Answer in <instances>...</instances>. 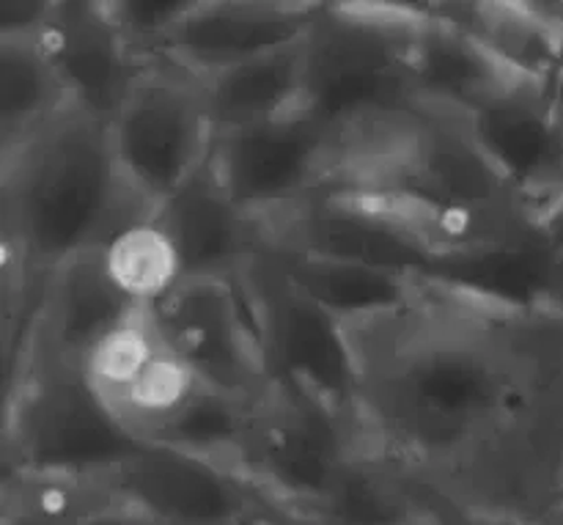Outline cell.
<instances>
[{
	"mask_svg": "<svg viewBox=\"0 0 563 525\" xmlns=\"http://www.w3.org/2000/svg\"><path fill=\"white\" fill-rule=\"evenodd\" d=\"M344 330L366 455L467 515L563 525V306L429 275Z\"/></svg>",
	"mask_w": 563,
	"mask_h": 525,
	"instance_id": "1",
	"label": "cell"
},
{
	"mask_svg": "<svg viewBox=\"0 0 563 525\" xmlns=\"http://www.w3.org/2000/svg\"><path fill=\"white\" fill-rule=\"evenodd\" d=\"M148 218L154 212L115 168L108 124L75 105L0 152L3 273L44 284Z\"/></svg>",
	"mask_w": 563,
	"mask_h": 525,
	"instance_id": "2",
	"label": "cell"
},
{
	"mask_svg": "<svg viewBox=\"0 0 563 525\" xmlns=\"http://www.w3.org/2000/svg\"><path fill=\"white\" fill-rule=\"evenodd\" d=\"M416 3H322L302 39L300 110L335 135L418 108Z\"/></svg>",
	"mask_w": 563,
	"mask_h": 525,
	"instance_id": "3",
	"label": "cell"
},
{
	"mask_svg": "<svg viewBox=\"0 0 563 525\" xmlns=\"http://www.w3.org/2000/svg\"><path fill=\"white\" fill-rule=\"evenodd\" d=\"M141 446L99 402L80 363L38 344L5 361L3 473L104 477Z\"/></svg>",
	"mask_w": 563,
	"mask_h": 525,
	"instance_id": "4",
	"label": "cell"
},
{
	"mask_svg": "<svg viewBox=\"0 0 563 525\" xmlns=\"http://www.w3.org/2000/svg\"><path fill=\"white\" fill-rule=\"evenodd\" d=\"M124 185L157 212L212 160L218 127L203 77L152 58L108 124Z\"/></svg>",
	"mask_w": 563,
	"mask_h": 525,
	"instance_id": "5",
	"label": "cell"
},
{
	"mask_svg": "<svg viewBox=\"0 0 563 525\" xmlns=\"http://www.w3.org/2000/svg\"><path fill=\"white\" fill-rule=\"evenodd\" d=\"M269 385L295 391L357 422L355 356L344 322L302 295L269 245L242 270Z\"/></svg>",
	"mask_w": 563,
	"mask_h": 525,
	"instance_id": "6",
	"label": "cell"
},
{
	"mask_svg": "<svg viewBox=\"0 0 563 525\" xmlns=\"http://www.w3.org/2000/svg\"><path fill=\"white\" fill-rule=\"evenodd\" d=\"M361 449L357 422L273 385L251 411L240 471L275 504L313 515Z\"/></svg>",
	"mask_w": 563,
	"mask_h": 525,
	"instance_id": "7",
	"label": "cell"
},
{
	"mask_svg": "<svg viewBox=\"0 0 563 525\" xmlns=\"http://www.w3.org/2000/svg\"><path fill=\"white\" fill-rule=\"evenodd\" d=\"M339 160V135L306 110L218 132L212 168L236 207L267 226L322 196Z\"/></svg>",
	"mask_w": 563,
	"mask_h": 525,
	"instance_id": "8",
	"label": "cell"
},
{
	"mask_svg": "<svg viewBox=\"0 0 563 525\" xmlns=\"http://www.w3.org/2000/svg\"><path fill=\"white\" fill-rule=\"evenodd\" d=\"M148 308L170 350L207 389L245 405L273 389L240 278L181 281Z\"/></svg>",
	"mask_w": 563,
	"mask_h": 525,
	"instance_id": "9",
	"label": "cell"
},
{
	"mask_svg": "<svg viewBox=\"0 0 563 525\" xmlns=\"http://www.w3.org/2000/svg\"><path fill=\"white\" fill-rule=\"evenodd\" d=\"M108 477L148 525H251L280 506L236 468L174 446L143 444Z\"/></svg>",
	"mask_w": 563,
	"mask_h": 525,
	"instance_id": "10",
	"label": "cell"
},
{
	"mask_svg": "<svg viewBox=\"0 0 563 525\" xmlns=\"http://www.w3.org/2000/svg\"><path fill=\"white\" fill-rule=\"evenodd\" d=\"M465 127L533 220L563 196V124L548 83L517 80L467 113Z\"/></svg>",
	"mask_w": 563,
	"mask_h": 525,
	"instance_id": "11",
	"label": "cell"
},
{
	"mask_svg": "<svg viewBox=\"0 0 563 525\" xmlns=\"http://www.w3.org/2000/svg\"><path fill=\"white\" fill-rule=\"evenodd\" d=\"M273 248L339 259L405 278H429L440 259L405 229L363 204L317 196L264 226Z\"/></svg>",
	"mask_w": 563,
	"mask_h": 525,
	"instance_id": "12",
	"label": "cell"
},
{
	"mask_svg": "<svg viewBox=\"0 0 563 525\" xmlns=\"http://www.w3.org/2000/svg\"><path fill=\"white\" fill-rule=\"evenodd\" d=\"M319 9L313 0H192L159 58L209 77L302 42Z\"/></svg>",
	"mask_w": 563,
	"mask_h": 525,
	"instance_id": "13",
	"label": "cell"
},
{
	"mask_svg": "<svg viewBox=\"0 0 563 525\" xmlns=\"http://www.w3.org/2000/svg\"><path fill=\"white\" fill-rule=\"evenodd\" d=\"M42 47L71 105L110 124L146 69L104 11V0H58Z\"/></svg>",
	"mask_w": 563,
	"mask_h": 525,
	"instance_id": "14",
	"label": "cell"
},
{
	"mask_svg": "<svg viewBox=\"0 0 563 525\" xmlns=\"http://www.w3.org/2000/svg\"><path fill=\"white\" fill-rule=\"evenodd\" d=\"M154 220L174 242L185 281L240 278L267 248L264 223L236 207L212 163L170 196L154 212Z\"/></svg>",
	"mask_w": 563,
	"mask_h": 525,
	"instance_id": "15",
	"label": "cell"
},
{
	"mask_svg": "<svg viewBox=\"0 0 563 525\" xmlns=\"http://www.w3.org/2000/svg\"><path fill=\"white\" fill-rule=\"evenodd\" d=\"M135 308L141 306L110 278L102 248L80 253L49 275L31 333L5 356V361L25 344H38L82 367L88 352L108 339Z\"/></svg>",
	"mask_w": 563,
	"mask_h": 525,
	"instance_id": "16",
	"label": "cell"
},
{
	"mask_svg": "<svg viewBox=\"0 0 563 525\" xmlns=\"http://www.w3.org/2000/svg\"><path fill=\"white\" fill-rule=\"evenodd\" d=\"M418 28L412 42V94L421 108L462 116L506 91L517 80L476 36L438 20L427 3H416Z\"/></svg>",
	"mask_w": 563,
	"mask_h": 525,
	"instance_id": "17",
	"label": "cell"
},
{
	"mask_svg": "<svg viewBox=\"0 0 563 525\" xmlns=\"http://www.w3.org/2000/svg\"><path fill=\"white\" fill-rule=\"evenodd\" d=\"M438 20L476 36L500 64L528 80L548 83L561 72V39L548 3H427Z\"/></svg>",
	"mask_w": 563,
	"mask_h": 525,
	"instance_id": "18",
	"label": "cell"
},
{
	"mask_svg": "<svg viewBox=\"0 0 563 525\" xmlns=\"http://www.w3.org/2000/svg\"><path fill=\"white\" fill-rule=\"evenodd\" d=\"M218 132L264 124L300 110L302 42L203 77Z\"/></svg>",
	"mask_w": 563,
	"mask_h": 525,
	"instance_id": "19",
	"label": "cell"
},
{
	"mask_svg": "<svg viewBox=\"0 0 563 525\" xmlns=\"http://www.w3.org/2000/svg\"><path fill=\"white\" fill-rule=\"evenodd\" d=\"M269 251L302 295L311 297L317 306L344 325L396 306L416 281L363 264L339 262V259L311 256V253H295L273 245Z\"/></svg>",
	"mask_w": 563,
	"mask_h": 525,
	"instance_id": "20",
	"label": "cell"
},
{
	"mask_svg": "<svg viewBox=\"0 0 563 525\" xmlns=\"http://www.w3.org/2000/svg\"><path fill=\"white\" fill-rule=\"evenodd\" d=\"M71 105L38 39H0V152Z\"/></svg>",
	"mask_w": 563,
	"mask_h": 525,
	"instance_id": "21",
	"label": "cell"
},
{
	"mask_svg": "<svg viewBox=\"0 0 563 525\" xmlns=\"http://www.w3.org/2000/svg\"><path fill=\"white\" fill-rule=\"evenodd\" d=\"M313 515L330 525H412L421 517V506L388 466L361 449Z\"/></svg>",
	"mask_w": 563,
	"mask_h": 525,
	"instance_id": "22",
	"label": "cell"
},
{
	"mask_svg": "<svg viewBox=\"0 0 563 525\" xmlns=\"http://www.w3.org/2000/svg\"><path fill=\"white\" fill-rule=\"evenodd\" d=\"M102 251L110 278L137 306H154L185 281L179 253L154 218L126 226Z\"/></svg>",
	"mask_w": 563,
	"mask_h": 525,
	"instance_id": "23",
	"label": "cell"
},
{
	"mask_svg": "<svg viewBox=\"0 0 563 525\" xmlns=\"http://www.w3.org/2000/svg\"><path fill=\"white\" fill-rule=\"evenodd\" d=\"M251 411L253 405L231 400V396L203 385L192 396L190 405L176 416V422L154 444L192 451V455L225 462V466L240 471V455L242 444H245Z\"/></svg>",
	"mask_w": 563,
	"mask_h": 525,
	"instance_id": "24",
	"label": "cell"
},
{
	"mask_svg": "<svg viewBox=\"0 0 563 525\" xmlns=\"http://www.w3.org/2000/svg\"><path fill=\"white\" fill-rule=\"evenodd\" d=\"M192 0H104V11L119 28L132 53L143 61L159 58L170 33L179 28Z\"/></svg>",
	"mask_w": 563,
	"mask_h": 525,
	"instance_id": "25",
	"label": "cell"
},
{
	"mask_svg": "<svg viewBox=\"0 0 563 525\" xmlns=\"http://www.w3.org/2000/svg\"><path fill=\"white\" fill-rule=\"evenodd\" d=\"M58 0H3L0 3V39H38L47 33Z\"/></svg>",
	"mask_w": 563,
	"mask_h": 525,
	"instance_id": "26",
	"label": "cell"
},
{
	"mask_svg": "<svg viewBox=\"0 0 563 525\" xmlns=\"http://www.w3.org/2000/svg\"><path fill=\"white\" fill-rule=\"evenodd\" d=\"M416 501H418V506H421L423 517H427L432 525H504V523L487 521V517L467 515V512L456 510V506L443 504V501H438V499H427V495L416 493Z\"/></svg>",
	"mask_w": 563,
	"mask_h": 525,
	"instance_id": "27",
	"label": "cell"
},
{
	"mask_svg": "<svg viewBox=\"0 0 563 525\" xmlns=\"http://www.w3.org/2000/svg\"><path fill=\"white\" fill-rule=\"evenodd\" d=\"M537 234L555 256L563 259V196L537 218Z\"/></svg>",
	"mask_w": 563,
	"mask_h": 525,
	"instance_id": "28",
	"label": "cell"
},
{
	"mask_svg": "<svg viewBox=\"0 0 563 525\" xmlns=\"http://www.w3.org/2000/svg\"><path fill=\"white\" fill-rule=\"evenodd\" d=\"M251 525H330V523L322 521L319 515H311V512L289 510V506H275V510H269L267 515H262Z\"/></svg>",
	"mask_w": 563,
	"mask_h": 525,
	"instance_id": "29",
	"label": "cell"
},
{
	"mask_svg": "<svg viewBox=\"0 0 563 525\" xmlns=\"http://www.w3.org/2000/svg\"><path fill=\"white\" fill-rule=\"evenodd\" d=\"M64 525H148V523L141 521L135 512L121 510V512H108V515L86 517V521H75V523H64Z\"/></svg>",
	"mask_w": 563,
	"mask_h": 525,
	"instance_id": "30",
	"label": "cell"
},
{
	"mask_svg": "<svg viewBox=\"0 0 563 525\" xmlns=\"http://www.w3.org/2000/svg\"><path fill=\"white\" fill-rule=\"evenodd\" d=\"M550 97H553V108L563 124V72H559V77H555L553 86H550Z\"/></svg>",
	"mask_w": 563,
	"mask_h": 525,
	"instance_id": "31",
	"label": "cell"
},
{
	"mask_svg": "<svg viewBox=\"0 0 563 525\" xmlns=\"http://www.w3.org/2000/svg\"><path fill=\"white\" fill-rule=\"evenodd\" d=\"M550 6V14H553V20H555V28H559V39H561V72H563V0L559 3V0H555V3H548Z\"/></svg>",
	"mask_w": 563,
	"mask_h": 525,
	"instance_id": "32",
	"label": "cell"
},
{
	"mask_svg": "<svg viewBox=\"0 0 563 525\" xmlns=\"http://www.w3.org/2000/svg\"><path fill=\"white\" fill-rule=\"evenodd\" d=\"M412 525H432V523H429V521H427V517H423V512H421V517H418V521H416V523H412Z\"/></svg>",
	"mask_w": 563,
	"mask_h": 525,
	"instance_id": "33",
	"label": "cell"
}]
</instances>
